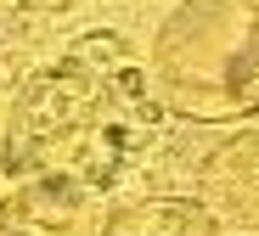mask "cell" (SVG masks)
<instances>
[{"label": "cell", "mask_w": 259, "mask_h": 236, "mask_svg": "<svg viewBox=\"0 0 259 236\" xmlns=\"http://www.w3.org/2000/svg\"><path fill=\"white\" fill-rule=\"evenodd\" d=\"M163 102L152 73L118 34H84L73 51L46 62L6 118V180H79L107 185L158 140Z\"/></svg>", "instance_id": "1"}, {"label": "cell", "mask_w": 259, "mask_h": 236, "mask_svg": "<svg viewBox=\"0 0 259 236\" xmlns=\"http://www.w3.org/2000/svg\"><path fill=\"white\" fill-rule=\"evenodd\" d=\"M147 73L163 113L186 124L259 118V0H175Z\"/></svg>", "instance_id": "2"}, {"label": "cell", "mask_w": 259, "mask_h": 236, "mask_svg": "<svg viewBox=\"0 0 259 236\" xmlns=\"http://www.w3.org/2000/svg\"><path fill=\"white\" fill-rule=\"evenodd\" d=\"M113 219L107 192L79 180H17L0 197V236H113Z\"/></svg>", "instance_id": "3"}, {"label": "cell", "mask_w": 259, "mask_h": 236, "mask_svg": "<svg viewBox=\"0 0 259 236\" xmlns=\"http://www.w3.org/2000/svg\"><path fill=\"white\" fill-rule=\"evenodd\" d=\"M197 203L226 236H259V129H237L197 163Z\"/></svg>", "instance_id": "4"}, {"label": "cell", "mask_w": 259, "mask_h": 236, "mask_svg": "<svg viewBox=\"0 0 259 236\" xmlns=\"http://www.w3.org/2000/svg\"><path fill=\"white\" fill-rule=\"evenodd\" d=\"M113 236H226L197 197H141L118 208Z\"/></svg>", "instance_id": "5"}, {"label": "cell", "mask_w": 259, "mask_h": 236, "mask_svg": "<svg viewBox=\"0 0 259 236\" xmlns=\"http://www.w3.org/2000/svg\"><path fill=\"white\" fill-rule=\"evenodd\" d=\"M6 118H12V113H6V107H0V152H6Z\"/></svg>", "instance_id": "6"}]
</instances>
